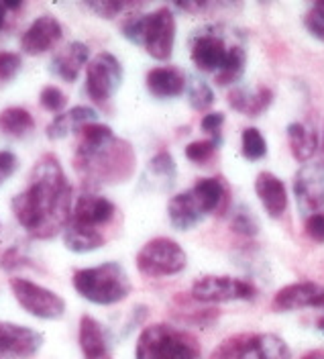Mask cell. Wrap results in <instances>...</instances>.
Segmentation results:
<instances>
[{
    "mask_svg": "<svg viewBox=\"0 0 324 359\" xmlns=\"http://www.w3.org/2000/svg\"><path fill=\"white\" fill-rule=\"evenodd\" d=\"M73 190L59 159L45 154L31 170L29 184L10 206L19 224L33 239H53L66 231L73 208Z\"/></svg>",
    "mask_w": 324,
    "mask_h": 359,
    "instance_id": "obj_1",
    "label": "cell"
},
{
    "mask_svg": "<svg viewBox=\"0 0 324 359\" xmlns=\"http://www.w3.org/2000/svg\"><path fill=\"white\" fill-rule=\"evenodd\" d=\"M73 168L88 186H113L135 174L137 156L133 145L116 137L108 125L88 123L78 129Z\"/></svg>",
    "mask_w": 324,
    "mask_h": 359,
    "instance_id": "obj_2",
    "label": "cell"
},
{
    "mask_svg": "<svg viewBox=\"0 0 324 359\" xmlns=\"http://www.w3.org/2000/svg\"><path fill=\"white\" fill-rule=\"evenodd\" d=\"M115 202L106 196L86 192L78 196L71 208L70 223L64 231V243L73 253H90L104 247L116 219Z\"/></svg>",
    "mask_w": 324,
    "mask_h": 359,
    "instance_id": "obj_3",
    "label": "cell"
},
{
    "mask_svg": "<svg viewBox=\"0 0 324 359\" xmlns=\"http://www.w3.org/2000/svg\"><path fill=\"white\" fill-rule=\"evenodd\" d=\"M190 57L200 72L212 74L220 86L239 82L247 66V49L241 43H229L218 27L194 33Z\"/></svg>",
    "mask_w": 324,
    "mask_h": 359,
    "instance_id": "obj_4",
    "label": "cell"
},
{
    "mask_svg": "<svg viewBox=\"0 0 324 359\" xmlns=\"http://www.w3.org/2000/svg\"><path fill=\"white\" fill-rule=\"evenodd\" d=\"M229 208V188L220 178L198 180L190 190L167 202V217L174 229L190 231L209 215H225Z\"/></svg>",
    "mask_w": 324,
    "mask_h": 359,
    "instance_id": "obj_5",
    "label": "cell"
},
{
    "mask_svg": "<svg viewBox=\"0 0 324 359\" xmlns=\"http://www.w3.org/2000/svg\"><path fill=\"white\" fill-rule=\"evenodd\" d=\"M122 35L131 43L141 45L153 60L167 62L176 43V17L167 6L147 15H131L122 22Z\"/></svg>",
    "mask_w": 324,
    "mask_h": 359,
    "instance_id": "obj_6",
    "label": "cell"
},
{
    "mask_svg": "<svg viewBox=\"0 0 324 359\" xmlns=\"http://www.w3.org/2000/svg\"><path fill=\"white\" fill-rule=\"evenodd\" d=\"M76 292L92 304L111 306L125 300L131 290V278L127 269L116 262H106L94 268L78 269L71 278Z\"/></svg>",
    "mask_w": 324,
    "mask_h": 359,
    "instance_id": "obj_7",
    "label": "cell"
},
{
    "mask_svg": "<svg viewBox=\"0 0 324 359\" xmlns=\"http://www.w3.org/2000/svg\"><path fill=\"white\" fill-rule=\"evenodd\" d=\"M198 339L171 325H149L141 331L135 359H200Z\"/></svg>",
    "mask_w": 324,
    "mask_h": 359,
    "instance_id": "obj_8",
    "label": "cell"
},
{
    "mask_svg": "<svg viewBox=\"0 0 324 359\" xmlns=\"http://www.w3.org/2000/svg\"><path fill=\"white\" fill-rule=\"evenodd\" d=\"M188 266V255L169 237H155L147 241L137 253V269L147 278H165L184 271Z\"/></svg>",
    "mask_w": 324,
    "mask_h": 359,
    "instance_id": "obj_9",
    "label": "cell"
},
{
    "mask_svg": "<svg viewBox=\"0 0 324 359\" xmlns=\"http://www.w3.org/2000/svg\"><path fill=\"white\" fill-rule=\"evenodd\" d=\"M122 84V66L113 53L102 51L86 66V92L100 109L108 111V102Z\"/></svg>",
    "mask_w": 324,
    "mask_h": 359,
    "instance_id": "obj_10",
    "label": "cell"
},
{
    "mask_svg": "<svg viewBox=\"0 0 324 359\" xmlns=\"http://www.w3.org/2000/svg\"><path fill=\"white\" fill-rule=\"evenodd\" d=\"M8 286L15 294L17 302L23 306L27 313L37 316V318L55 320V318H62L64 313H66V300L59 294H55L53 290H47V288L31 282V280L10 278Z\"/></svg>",
    "mask_w": 324,
    "mask_h": 359,
    "instance_id": "obj_11",
    "label": "cell"
},
{
    "mask_svg": "<svg viewBox=\"0 0 324 359\" xmlns=\"http://www.w3.org/2000/svg\"><path fill=\"white\" fill-rule=\"evenodd\" d=\"M253 284L229 278V276H202L192 284L190 296L202 304H216V302H232V300H251L255 298Z\"/></svg>",
    "mask_w": 324,
    "mask_h": 359,
    "instance_id": "obj_12",
    "label": "cell"
},
{
    "mask_svg": "<svg viewBox=\"0 0 324 359\" xmlns=\"http://www.w3.org/2000/svg\"><path fill=\"white\" fill-rule=\"evenodd\" d=\"M298 210L308 219L324 208V163H304L294 176Z\"/></svg>",
    "mask_w": 324,
    "mask_h": 359,
    "instance_id": "obj_13",
    "label": "cell"
},
{
    "mask_svg": "<svg viewBox=\"0 0 324 359\" xmlns=\"http://www.w3.org/2000/svg\"><path fill=\"white\" fill-rule=\"evenodd\" d=\"M43 345V335L15 323L0 320V358L29 359L37 355Z\"/></svg>",
    "mask_w": 324,
    "mask_h": 359,
    "instance_id": "obj_14",
    "label": "cell"
},
{
    "mask_svg": "<svg viewBox=\"0 0 324 359\" xmlns=\"http://www.w3.org/2000/svg\"><path fill=\"white\" fill-rule=\"evenodd\" d=\"M324 309V288L314 282H296L283 286L272 300V311L290 313L298 309Z\"/></svg>",
    "mask_w": 324,
    "mask_h": 359,
    "instance_id": "obj_15",
    "label": "cell"
},
{
    "mask_svg": "<svg viewBox=\"0 0 324 359\" xmlns=\"http://www.w3.org/2000/svg\"><path fill=\"white\" fill-rule=\"evenodd\" d=\"M64 27L53 15H41L29 25L21 37V49L27 55H41L62 41Z\"/></svg>",
    "mask_w": 324,
    "mask_h": 359,
    "instance_id": "obj_16",
    "label": "cell"
},
{
    "mask_svg": "<svg viewBox=\"0 0 324 359\" xmlns=\"http://www.w3.org/2000/svg\"><path fill=\"white\" fill-rule=\"evenodd\" d=\"M90 64V49L82 41H71L66 47H62L53 60H51V69L55 76H59L66 82H76L82 67Z\"/></svg>",
    "mask_w": 324,
    "mask_h": 359,
    "instance_id": "obj_17",
    "label": "cell"
},
{
    "mask_svg": "<svg viewBox=\"0 0 324 359\" xmlns=\"http://www.w3.org/2000/svg\"><path fill=\"white\" fill-rule=\"evenodd\" d=\"M255 192L272 219H278L288 208V190L283 182L272 172H261L255 178Z\"/></svg>",
    "mask_w": 324,
    "mask_h": 359,
    "instance_id": "obj_18",
    "label": "cell"
},
{
    "mask_svg": "<svg viewBox=\"0 0 324 359\" xmlns=\"http://www.w3.org/2000/svg\"><path fill=\"white\" fill-rule=\"evenodd\" d=\"M145 84L155 98H176L185 90V74L174 66L153 67L147 72Z\"/></svg>",
    "mask_w": 324,
    "mask_h": 359,
    "instance_id": "obj_19",
    "label": "cell"
},
{
    "mask_svg": "<svg viewBox=\"0 0 324 359\" xmlns=\"http://www.w3.org/2000/svg\"><path fill=\"white\" fill-rule=\"evenodd\" d=\"M78 341H80V349H82L84 359H113L104 329L90 314H84L80 318Z\"/></svg>",
    "mask_w": 324,
    "mask_h": 359,
    "instance_id": "obj_20",
    "label": "cell"
},
{
    "mask_svg": "<svg viewBox=\"0 0 324 359\" xmlns=\"http://www.w3.org/2000/svg\"><path fill=\"white\" fill-rule=\"evenodd\" d=\"M274 102V92L267 86H259L255 90L234 88L229 92V104L232 111L241 112L245 116H259L267 111Z\"/></svg>",
    "mask_w": 324,
    "mask_h": 359,
    "instance_id": "obj_21",
    "label": "cell"
},
{
    "mask_svg": "<svg viewBox=\"0 0 324 359\" xmlns=\"http://www.w3.org/2000/svg\"><path fill=\"white\" fill-rule=\"evenodd\" d=\"M88 123H98V112L90 107H73L70 111L55 114V118L47 125L45 133L49 139L55 141V139H64L71 131L78 133V129Z\"/></svg>",
    "mask_w": 324,
    "mask_h": 359,
    "instance_id": "obj_22",
    "label": "cell"
},
{
    "mask_svg": "<svg viewBox=\"0 0 324 359\" xmlns=\"http://www.w3.org/2000/svg\"><path fill=\"white\" fill-rule=\"evenodd\" d=\"M292 351L288 343L278 335L265 333V335H253L245 351L239 359H290Z\"/></svg>",
    "mask_w": 324,
    "mask_h": 359,
    "instance_id": "obj_23",
    "label": "cell"
},
{
    "mask_svg": "<svg viewBox=\"0 0 324 359\" xmlns=\"http://www.w3.org/2000/svg\"><path fill=\"white\" fill-rule=\"evenodd\" d=\"M288 141H290L292 156L300 163H308L318 151V137L310 127H306L302 123L288 125Z\"/></svg>",
    "mask_w": 324,
    "mask_h": 359,
    "instance_id": "obj_24",
    "label": "cell"
},
{
    "mask_svg": "<svg viewBox=\"0 0 324 359\" xmlns=\"http://www.w3.org/2000/svg\"><path fill=\"white\" fill-rule=\"evenodd\" d=\"M35 129L33 114L23 107H8L0 112V131L8 137H24Z\"/></svg>",
    "mask_w": 324,
    "mask_h": 359,
    "instance_id": "obj_25",
    "label": "cell"
},
{
    "mask_svg": "<svg viewBox=\"0 0 324 359\" xmlns=\"http://www.w3.org/2000/svg\"><path fill=\"white\" fill-rule=\"evenodd\" d=\"M190 298H184V296H176L174 304V316L180 320V323H185V325H198V327H209L210 323H214L218 318L220 311L218 309H192L190 306Z\"/></svg>",
    "mask_w": 324,
    "mask_h": 359,
    "instance_id": "obj_26",
    "label": "cell"
},
{
    "mask_svg": "<svg viewBox=\"0 0 324 359\" xmlns=\"http://www.w3.org/2000/svg\"><path fill=\"white\" fill-rule=\"evenodd\" d=\"M149 176L162 184L163 190L171 188L176 184V161L169 151H160L149 161Z\"/></svg>",
    "mask_w": 324,
    "mask_h": 359,
    "instance_id": "obj_27",
    "label": "cell"
},
{
    "mask_svg": "<svg viewBox=\"0 0 324 359\" xmlns=\"http://www.w3.org/2000/svg\"><path fill=\"white\" fill-rule=\"evenodd\" d=\"M241 154L249 161H259L267 156V143H265V137L261 135L259 129L247 127L241 133Z\"/></svg>",
    "mask_w": 324,
    "mask_h": 359,
    "instance_id": "obj_28",
    "label": "cell"
},
{
    "mask_svg": "<svg viewBox=\"0 0 324 359\" xmlns=\"http://www.w3.org/2000/svg\"><path fill=\"white\" fill-rule=\"evenodd\" d=\"M251 333H239V335H232L229 339H225L212 353L210 359H239L241 353L245 351V347L249 345L251 341Z\"/></svg>",
    "mask_w": 324,
    "mask_h": 359,
    "instance_id": "obj_29",
    "label": "cell"
},
{
    "mask_svg": "<svg viewBox=\"0 0 324 359\" xmlns=\"http://www.w3.org/2000/svg\"><path fill=\"white\" fill-rule=\"evenodd\" d=\"M188 98H190V107L196 111H206L214 102V92L209 86V82L204 80H190L188 86Z\"/></svg>",
    "mask_w": 324,
    "mask_h": 359,
    "instance_id": "obj_30",
    "label": "cell"
},
{
    "mask_svg": "<svg viewBox=\"0 0 324 359\" xmlns=\"http://www.w3.org/2000/svg\"><path fill=\"white\" fill-rule=\"evenodd\" d=\"M220 139H209V141H194L185 147V157L192 161V163H198V165H204L210 157L214 156L216 147H218Z\"/></svg>",
    "mask_w": 324,
    "mask_h": 359,
    "instance_id": "obj_31",
    "label": "cell"
},
{
    "mask_svg": "<svg viewBox=\"0 0 324 359\" xmlns=\"http://www.w3.org/2000/svg\"><path fill=\"white\" fill-rule=\"evenodd\" d=\"M23 67V57L17 51H0V84L10 82Z\"/></svg>",
    "mask_w": 324,
    "mask_h": 359,
    "instance_id": "obj_32",
    "label": "cell"
},
{
    "mask_svg": "<svg viewBox=\"0 0 324 359\" xmlns=\"http://www.w3.org/2000/svg\"><path fill=\"white\" fill-rule=\"evenodd\" d=\"M304 25L312 37L324 43V2H314L304 17Z\"/></svg>",
    "mask_w": 324,
    "mask_h": 359,
    "instance_id": "obj_33",
    "label": "cell"
},
{
    "mask_svg": "<svg viewBox=\"0 0 324 359\" xmlns=\"http://www.w3.org/2000/svg\"><path fill=\"white\" fill-rule=\"evenodd\" d=\"M39 102L49 112H62L68 104V96L57 86H43L39 92Z\"/></svg>",
    "mask_w": 324,
    "mask_h": 359,
    "instance_id": "obj_34",
    "label": "cell"
},
{
    "mask_svg": "<svg viewBox=\"0 0 324 359\" xmlns=\"http://www.w3.org/2000/svg\"><path fill=\"white\" fill-rule=\"evenodd\" d=\"M232 231L239 233V235H245V237H255L259 233V223L251 215V210L247 208H239L237 215L232 217Z\"/></svg>",
    "mask_w": 324,
    "mask_h": 359,
    "instance_id": "obj_35",
    "label": "cell"
},
{
    "mask_svg": "<svg viewBox=\"0 0 324 359\" xmlns=\"http://www.w3.org/2000/svg\"><path fill=\"white\" fill-rule=\"evenodd\" d=\"M86 6L102 19H115L125 8H129V4L122 0H92V2H86Z\"/></svg>",
    "mask_w": 324,
    "mask_h": 359,
    "instance_id": "obj_36",
    "label": "cell"
},
{
    "mask_svg": "<svg viewBox=\"0 0 324 359\" xmlns=\"http://www.w3.org/2000/svg\"><path fill=\"white\" fill-rule=\"evenodd\" d=\"M306 235L316 241V243H324V212H316V215H310L306 219Z\"/></svg>",
    "mask_w": 324,
    "mask_h": 359,
    "instance_id": "obj_37",
    "label": "cell"
},
{
    "mask_svg": "<svg viewBox=\"0 0 324 359\" xmlns=\"http://www.w3.org/2000/svg\"><path fill=\"white\" fill-rule=\"evenodd\" d=\"M19 170V157L8 149L0 151V186Z\"/></svg>",
    "mask_w": 324,
    "mask_h": 359,
    "instance_id": "obj_38",
    "label": "cell"
},
{
    "mask_svg": "<svg viewBox=\"0 0 324 359\" xmlns=\"http://www.w3.org/2000/svg\"><path fill=\"white\" fill-rule=\"evenodd\" d=\"M27 257L21 255V249L19 247H10V249H6L4 253H2V257H0V268L4 269V271H13V269L21 268V266H27Z\"/></svg>",
    "mask_w": 324,
    "mask_h": 359,
    "instance_id": "obj_39",
    "label": "cell"
},
{
    "mask_svg": "<svg viewBox=\"0 0 324 359\" xmlns=\"http://www.w3.org/2000/svg\"><path fill=\"white\" fill-rule=\"evenodd\" d=\"M223 123H225V114H223V112H209V114H204L200 127H202V131L212 133L218 139V131H220Z\"/></svg>",
    "mask_w": 324,
    "mask_h": 359,
    "instance_id": "obj_40",
    "label": "cell"
},
{
    "mask_svg": "<svg viewBox=\"0 0 324 359\" xmlns=\"http://www.w3.org/2000/svg\"><path fill=\"white\" fill-rule=\"evenodd\" d=\"M302 359H324V349H312V351L304 353Z\"/></svg>",
    "mask_w": 324,
    "mask_h": 359,
    "instance_id": "obj_41",
    "label": "cell"
},
{
    "mask_svg": "<svg viewBox=\"0 0 324 359\" xmlns=\"http://www.w3.org/2000/svg\"><path fill=\"white\" fill-rule=\"evenodd\" d=\"M6 13H8V8L4 6V2H0V31H2V27L6 22Z\"/></svg>",
    "mask_w": 324,
    "mask_h": 359,
    "instance_id": "obj_42",
    "label": "cell"
},
{
    "mask_svg": "<svg viewBox=\"0 0 324 359\" xmlns=\"http://www.w3.org/2000/svg\"><path fill=\"white\" fill-rule=\"evenodd\" d=\"M4 6H6L8 11H13V8H19V6H21V2H19V0H6V2H4Z\"/></svg>",
    "mask_w": 324,
    "mask_h": 359,
    "instance_id": "obj_43",
    "label": "cell"
},
{
    "mask_svg": "<svg viewBox=\"0 0 324 359\" xmlns=\"http://www.w3.org/2000/svg\"><path fill=\"white\" fill-rule=\"evenodd\" d=\"M318 329H321V331H324V316L321 318V320H318Z\"/></svg>",
    "mask_w": 324,
    "mask_h": 359,
    "instance_id": "obj_44",
    "label": "cell"
},
{
    "mask_svg": "<svg viewBox=\"0 0 324 359\" xmlns=\"http://www.w3.org/2000/svg\"><path fill=\"white\" fill-rule=\"evenodd\" d=\"M323 154H324V139H323Z\"/></svg>",
    "mask_w": 324,
    "mask_h": 359,
    "instance_id": "obj_45",
    "label": "cell"
}]
</instances>
